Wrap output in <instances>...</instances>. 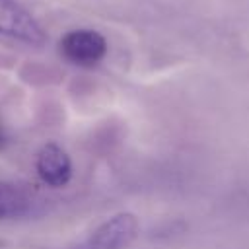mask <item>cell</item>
Wrapping results in <instances>:
<instances>
[{
  "mask_svg": "<svg viewBox=\"0 0 249 249\" xmlns=\"http://www.w3.org/2000/svg\"><path fill=\"white\" fill-rule=\"evenodd\" d=\"M0 35L27 45L45 43V31L39 21L16 0H0Z\"/></svg>",
  "mask_w": 249,
  "mask_h": 249,
  "instance_id": "6da1fadb",
  "label": "cell"
},
{
  "mask_svg": "<svg viewBox=\"0 0 249 249\" xmlns=\"http://www.w3.org/2000/svg\"><path fill=\"white\" fill-rule=\"evenodd\" d=\"M62 56L76 66H93L107 53V41L93 29H74L60 39Z\"/></svg>",
  "mask_w": 249,
  "mask_h": 249,
  "instance_id": "7a4b0ae2",
  "label": "cell"
},
{
  "mask_svg": "<svg viewBox=\"0 0 249 249\" xmlns=\"http://www.w3.org/2000/svg\"><path fill=\"white\" fill-rule=\"evenodd\" d=\"M138 230V222L130 212H121L103 222L88 241L82 243L84 249H124L132 243Z\"/></svg>",
  "mask_w": 249,
  "mask_h": 249,
  "instance_id": "3957f363",
  "label": "cell"
},
{
  "mask_svg": "<svg viewBox=\"0 0 249 249\" xmlns=\"http://www.w3.org/2000/svg\"><path fill=\"white\" fill-rule=\"evenodd\" d=\"M35 167L39 177L51 187H64L72 177L70 156L54 142H49L39 150Z\"/></svg>",
  "mask_w": 249,
  "mask_h": 249,
  "instance_id": "277c9868",
  "label": "cell"
},
{
  "mask_svg": "<svg viewBox=\"0 0 249 249\" xmlns=\"http://www.w3.org/2000/svg\"><path fill=\"white\" fill-rule=\"evenodd\" d=\"M31 210V198L25 191L12 183L0 181V220L19 218Z\"/></svg>",
  "mask_w": 249,
  "mask_h": 249,
  "instance_id": "5b68a950",
  "label": "cell"
},
{
  "mask_svg": "<svg viewBox=\"0 0 249 249\" xmlns=\"http://www.w3.org/2000/svg\"><path fill=\"white\" fill-rule=\"evenodd\" d=\"M8 144V134H6V130H4V126L0 124V150L4 148Z\"/></svg>",
  "mask_w": 249,
  "mask_h": 249,
  "instance_id": "8992f818",
  "label": "cell"
},
{
  "mask_svg": "<svg viewBox=\"0 0 249 249\" xmlns=\"http://www.w3.org/2000/svg\"><path fill=\"white\" fill-rule=\"evenodd\" d=\"M74 249H84V247H82V245H78V247H74Z\"/></svg>",
  "mask_w": 249,
  "mask_h": 249,
  "instance_id": "52a82bcc",
  "label": "cell"
}]
</instances>
